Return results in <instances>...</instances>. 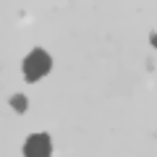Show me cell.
<instances>
[{"mask_svg": "<svg viewBox=\"0 0 157 157\" xmlns=\"http://www.w3.org/2000/svg\"><path fill=\"white\" fill-rule=\"evenodd\" d=\"M50 68H52V60H50V55H47L42 47H34V50L24 58V76H26V81H39Z\"/></svg>", "mask_w": 157, "mask_h": 157, "instance_id": "obj_1", "label": "cell"}, {"mask_svg": "<svg viewBox=\"0 0 157 157\" xmlns=\"http://www.w3.org/2000/svg\"><path fill=\"white\" fill-rule=\"evenodd\" d=\"M50 152H52V141L47 134H32L24 144L26 157H50Z\"/></svg>", "mask_w": 157, "mask_h": 157, "instance_id": "obj_2", "label": "cell"}, {"mask_svg": "<svg viewBox=\"0 0 157 157\" xmlns=\"http://www.w3.org/2000/svg\"><path fill=\"white\" fill-rule=\"evenodd\" d=\"M11 105H13V107H16V110H18V113H24V110H26V100H24V97H21V94H16V97H13V100H11Z\"/></svg>", "mask_w": 157, "mask_h": 157, "instance_id": "obj_3", "label": "cell"}]
</instances>
